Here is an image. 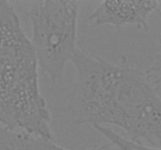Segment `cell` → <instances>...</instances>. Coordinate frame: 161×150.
<instances>
[{
    "mask_svg": "<svg viewBox=\"0 0 161 150\" xmlns=\"http://www.w3.org/2000/svg\"><path fill=\"white\" fill-rule=\"evenodd\" d=\"M72 62L75 80L67 109L72 123L117 127L134 142L161 148L160 84L147 70L125 57L114 63L80 48Z\"/></svg>",
    "mask_w": 161,
    "mask_h": 150,
    "instance_id": "cell-1",
    "label": "cell"
},
{
    "mask_svg": "<svg viewBox=\"0 0 161 150\" xmlns=\"http://www.w3.org/2000/svg\"><path fill=\"white\" fill-rule=\"evenodd\" d=\"M39 64L12 3L0 1V124L53 139L51 115L39 88Z\"/></svg>",
    "mask_w": 161,
    "mask_h": 150,
    "instance_id": "cell-2",
    "label": "cell"
},
{
    "mask_svg": "<svg viewBox=\"0 0 161 150\" xmlns=\"http://www.w3.org/2000/svg\"><path fill=\"white\" fill-rule=\"evenodd\" d=\"M80 12L78 1L39 0L28 11L30 38L39 67L55 84L64 76L75 52Z\"/></svg>",
    "mask_w": 161,
    "mask_h": 150,
    "instance_id": "cell-3",
    "label": "cell"
},
{
    "mask_svg": "<svg viewBox=\"0 0 161 150\" xmlns=\"http://www.w3.org/2000/svg\"><path fill=\"white\" fill-rule=\"evenodd\" d=\"M158 7L157 1H103L90 13L87 21L93 27L131 25L146 31L149 17Z\"/></svg>",
    "mask_w": 161,
    "mask_h": 150,
    "instance_id": "cell-4",
    "label": "cell"
},
{
    "mask_svg": "<svg viewBox=\"0 0 161 150\" xmlns=\"http://www.w3.org/2000/svg\"><path fill=\"white\" fill-rule=\"evenodd\" d=\"M0 150H112V145L105 144L86 149H70L59 145L53 139L14 131L0 124Z\"/></svg>",
    "mask_w": 161,
    "mask_h": 150,
    "instance_id": "cell-5",
    "label": "cell"
},
{
    "mask_svg": "<svg viewBox=\"0 0 161 150\" xmlns=\"http://www.w3.org/2000/svg\"><path fill=\"white\" fill-rule=\"evenodd\" d=\"M93 128L105 136L110 144L116 147L117 150H161V148L149 146L123 137L108 127L94 126Z\"/></svg>",
    "mask_w": 161,
    "mask_h": 150,
    "instance_id": "cell-6",
    "label": "cell"
},
{
    "mask_svg": "<svg viewBox=\"0 0 161 150\" xmlns=\"http://www.w3.org/2000/svg\"><path fill=\"white\" fill-rule=\"evenodd\" d=\"M148 71L153 75L154 78L157 81L159 84L161 83V38L159 42L158 47L157 49V53L154 57L153 62L150 68L147 69Z\"/></svg>",
    "mask_w": 161,
    "mask_h": 150,
    "instance_id": "cell-7",
    "label": "cell"
}]
</instances>
